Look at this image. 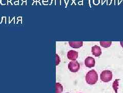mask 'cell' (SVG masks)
<instances>
[{
	"label": "cell",
	"instance_id": "3",
	"mask_svg": "<svg viewBox=\"0 0 123 93\" xmlns=\"http://www.w3.org/2000/svg\"><path fill=\"white\" fill-rule=\"evenodd\" d=\"M80 68V65L78 61L76 60L72 61L68 64V69L70 71L76 72L78 71Z\"/></svg>",
	"mask_w": 123,
	"mask_h": 93
},
{
	"label": "cell",
	"instance_id": "9",
	"mask_svg": "<svg viewBox=\"0 0 123 93\" xmlns=\"http://www.w3.org/2000/svg\"><path fill=\"white\" fill-rule=\"evenodd\" d=\"M112 44L111 41H101L100 44L102 47L107 48L111 46Z\"/></svg>",
	"mask_w": 123,
	"mask_h": 93
},
{
	"label": "cell",
	"instance_id": "5",
	"mask_svg": "<svg viewBox=\"0 0 123 93\" xmlns=\"http://www.w3.org/2000/svg\"><path fill=\"white\" fill-rule=\"evenodd\" d=\"M79 56V53L77 51L70 50L67 53V57L69 60L75 61L77 59Z\"/></svg>",
	"mask_w": 123,
	"mask_h": 93
},
{
	"label": "cell",
	"instance_id": "11",
	"mask_svg": "<svg viewBox=\"0 0 123 93\" xmlns=\"http://www.w3.org/2000/svg\"><path fill=\"white\" fill-rule=\"evenodd\" d=\"M60 58L57 54H55V63L56 65H58L60 63Z\"/></svg>",
	"mask_w": 123,
	"mask_h": 93
},
{
	"label": "cell",
	"instance_id": "4",
	"mask_svg": "<svg viewBox=\"0 0 123 93\" xmlns=\"http://www.w3.org/2000/svg\"><path fill=\"white\" fill-rule=\"evenodd\" d=\"M96 61L94 58L91 56L87 57L85 60V65L87 67L91 68L95 66Z\"/></svg>",
	"mask_w": 123,
	"mask_h": 93
},
{
	"label": "cell",
	"instance_id": "1",
	"mask_svg": "<svg viewBox=\"0 0 123 93\" xmlns=\"http://www.w3.org/2000/svg\"><path fill=\"white\" fill-rule=\"evenodd\" d=\"M85 80L88 84L93 85L96 84L98 80V75L96 71L91 70L88 72L85 77Z\"/></svg>",
	"mask_w": 123,
	"mask_h": 93
},
{
	"label": "cell",
	"instance_id": "6",
	"mask_svg": "<svg viewBox=\"0 0 123 93\" xmlns=\"http://www.w3.org/2000/svg\"><path fill=\"white\" fill-rule=\"evenodd\" d=\"M92 53L96 57H99L102 54V50L100 47L95 45L92 47Z\"/></svg>",
	"mask_w": 123,
	"mask_h": 93
},
{
	"label": "cell",
	"instance_id": "2",
	"mask_svg": "<svg viewBox=\"0 0 123 93\" xmlns=\"http://www.w3.org/2000/svg\"><path fill=\"white\" fill-rule=\"evenodd\" d=\"M101 80L104 82H110L112 79V73L110 70H104L100 75Z\"/></svg>",
	"mask_w": 123,
	"mask_h": 93
},
{
	"label": "cell",
	"instance_id": "14",
	"mask_svg": "<svg viewBox=\"0 0 123 93\" xmlns=\"http://www.w3.org/2000/svg\"></svg>",
	"mask_w": 123,
	"mask_h": 93
},
{
	"label": "cell",
	"instance_id": "13",
	"mask_svg": "<svg viewBox=\"0 0 123 93\" xmlns=\"http://www.w3.org/2000/svg\"><path fill=\"white\" fill-rule=\"evenodd\" d=\"M23 1H26V0H23Z\"/></svg>",
	"mask_w": 123,
	"mask_h": 93
},
{
	"label": "cell",
	"instance_id": "10",
	"mask_svg": "<svg viewBox=\"0 0 123 93\" xmlns=\"http://www.w3.org/2000/svg\"><path fill=\"white\" fill-rule=\"evenodd\" d=\"M118 79H116V80L113 82V85H112V87L113 88L114 91L116 93H118Z\"/></svg>",
	"mask_w": 123,
	"mask_h": 93
},
{
	"label": "cell",
	"instance_id": "7",
	"mask_svg": "<svg viewBox=\"0 0 123 93\" xmlns=\"http://www.w3.org/2000/svg\"><path fill=\"white\" fill-rule=\"evenodd\" d=\"M69 46L75 49H78L82 47L83 45V42L82 41H73L69 42Z\"/></svg>",
	"mask_w": 123,
	"mask_h": 93
},
{
	"label": "cell",
	"instance_id": "8",
	"mask_svg": "<svg viewBox=\"0 0 123 93\" xmlns=\"http://www.w3.org/2000/svg\"><path fill=\"white\" fill-rule=\"evenodd\" d=\"M63 90V87L62 84L59 83H56L55 84V93H62Z\"/></svg>",
	"mask_w": 123,
	"mask_h": 93
},
{
	"label": "cell",
	"instance_id": "12",
	"mask_svg": "<svg viewBox=\"0 0 123 93\" xmlns=\"http://www.w3.org/2000/svg\"><path fill=\"white\" fill-rule=\"evenodd\" d=\"M120 43H121V45L122 47V48H123V41H121Z\"/></svg>",
	"mask_w": 123,
	"mask_h": 93
}]
</instances>
